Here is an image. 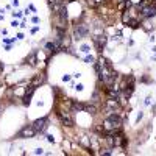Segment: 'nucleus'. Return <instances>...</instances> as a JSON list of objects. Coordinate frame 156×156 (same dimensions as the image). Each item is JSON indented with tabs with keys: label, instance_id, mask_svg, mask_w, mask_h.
<instances>
[{
	"label": "nucleus",
	"instance_id": "nucleus-1",
	"mask_svg": "<svg viewBox=\"0 0 156 156\" xmlns=\"http://www.w3.org/2000/svg\"><path fill=\"white\" fill-rule=\"evenodd\" d=\"M122 125V120L117 114H111L108 119H105L103 122V130L108 133H116V130H119Z\"/></svg>",
	"mask_w": 156,
	"mask_h": 156
},
{
	"label": "nucleus",
	"instance_id": "nucleus-2",
	"mask_svg": "<svg viewBox=\"0 0 156 156\" xmlns=\"http://www.w3.org/2000/svg\"><path fill=\"white\" fill-rule=\"evenodd\" d=\"M38 134V130H36L33 125H27V127H24L21 131H19V137L21 139H30V137H35V136Z\"/></svg>",
	"mask_w": 156,
	"mask_h": 156
},
{
	"label": "nucleus",
	"instance_id": "nucleus-3",
	"mask_svg": "<svg viewBox=\"0 0 156 156\" xmlns=\"http://www.w3.org/2000/svg\"><path fill=\"white\" fill-rule=\"evenodd\" d=\"M58 117H59V120H61V123L64 125V127H74V117H72V114L69 111L58 112Z\"/></svg>",
	"mask_w": 156,
	"mask_h": 156
},
{
	"label": "nucleus",
	"instance_id": "nucleus-4",
	"mask_svg": "<svg viewBox=\"0 0 156 156\" xmlns=\"http://www.w3.org/2000/svg\"><path fill=\"white\" fill-rule=\"evenodd\" d=\"M156 14V6L155 5H142V17L150 19Z\"/></svg>",
	"mask_w": 156,
	"mask_h": 156
},
{
	"label": "nucleus",
	"instance_id": "nucleus-5",
	"mask_svg": "<svg viewBox=\"0 0 156 156\" xmlns=\"http://www.w3.org/2000/svg\"><path fill=\"white\" fill-rule=\"evenodd\" d=\"M86 35H88V27H86V25H78V27H75V31H74L75 39H83Z\"/></svg>",
	"mask_w": 156,
	"mask_h": 156
},
{
	"label": "nucleus",
	"instance_id": "nucleus-6",
	"mask_svg": "<svg viewBox=\"0 0 156 156\" xmlns=\"http://www.w3.org/2000/svg\"><path fill=\"white\" fill-rule=\"evenodd\" d=\"M33 127L38 130V133H42V131L45 130V128L48 127V125H47V117H42V119H38V120H35Z\"/></svg>",
	"mask_w": 156,
	"mask_h": 156
},
{
	"label": "nucleus",
	"instance_id": "nucleus-7",
	"mask_svg": "<svg viewBox=\"0 0 156 156\" xmlns=\"http://www.w3.org/2000/svg\"><path fill=\"white\" fill-rule=\"evenodd\" d=\"M94 42H95L97 50L98 52H103V47L106 44V38H105V36H97V38H94Z\"/></svg>",
	"mask_w": 156,
	"mask_h": 156
},
{
	"label": "nucleus",
	"instance_id": "nucleus-8",
	"mask_svg": "<svg viewBox=\"0 0 156 156\" xmlns=\"http://www.w3.org/2000/svg\"><path fill=\"white\" fill-rule=\"evenodd\" d=\"M35 89H36V88L30 86V91L27 92L25 97H24V105H30V98H31V95H33V92H35Z\"/></svg>",
	"mask_w": 156,
	"mask_h": 156
},
{
	"label": "nucleus",
	"instance_id": "nucleus-9",
	"mask_svg": "<svg viewBox=\"0 0 156 156\" xmlns=\"http://www.w3.org/2000/svg\"><path fill=\"white\" fill-rule=\"evenodd\" d=\"M84 111L89 114H97V106L95 105H84Z\"/></svg>",
	"mask_w": 156,
	"mask_h": 156
},
{
	"label": "nucleus",
	"instance_id": "nucleus-10",
	"mask_svg": "<svg viewBox=\"0 0 156 156\" xmlns=\"http://www.w3.org/2000/svg\"><path fill=\"white\" fill-rule=\"evenodd\" d=\"M27 62H28L30 66H35L36 64V55H35V53L30 55V58H27Z\"/></svg>",
	"mask_w": 156,
	"mask_h": 156
},
{
	"label": "nucleus",
	"instance_id": "nucleus-11",
	"mask_svg": "<svg viewBox=\"0 0 156 156\" xmlns=\"http://www.w3.org/2000/svg\"><path fill=\"white\" fill-rule=\"evenodd\" d=\"M72 108H74L75 111H81V109L84 111V105L83 103H72Z\"/></svg>",
	"mask_w": 156,
	"mask_h": 156
},
{
	"label": "nucleus",
	"instance_id": "nucleus-12",
	"mask_svg": "<svg viewBox=\"0 0 156 156\" xmlns=\"http://www.w3.org/2000/svg\"><path fill=\"white\" fill-rule=\"evenodd\" d=\"M84 61L88 62V64H95V62H94V58H92V56H86Z\"/></svg>",
	"mask_w": 156,
	"mask_h": 156
},
{
	"label": "nucleus",
	"instance_id": "nucleus-13",
	"mask_svg": "<svg viewBox=\"0 0 156 156\" xmlns=\"http://www.w3.org/2000/svg\"><path fill=\"white\" fill-rule=\"evenodd\" d=\"M55 3H62V0H48V5H55Z\"/></svg>",
	"mask_w": 156,
	"mask_h": 156
},
{
	"label": "nucleus",
	"instance_id": "nucleus-14",
	"mask_svg": "<svg viewBox=\"0 0 156 156\" xmlns=\"http://www.w3.org/2000/svg\"><path fill=\"white\" fill-rule=\"evenodd\" d=\"M81 52L88 53V52H89V47H88V45H81Z\"/></svg>",
	"mask_w": 156,
	"mask_h": 156
},
{
	"label": "nucleus",
	"instance_id": "nucleus-15",
	"mask_svg": "<svg viewBox=\"0 0 156 156\" xmlns=\"http://www.w3.org/2000/svg\"><path fill=\"white\" fill-rule=\"evenodd\" d=\"M42 153H44V151H42V150H41V148H36V151H35V155H42Z\"/></svg>",
	"mask_w": 156,
	"mask_h": 156
},
{
	"label": "nucleus",
	"instance_id": "nucleus-16",
	"mask_svg": "<svg viewBox=\"0 0 156 156\" xmlns=\"http://www.w3.org/2000/svg\"><path fill=\"white\" fill-rule=\"evenodd\" d=\"M47 141H48V142H55V139H53V136L48 134V136H47Z\"/></svg>",
	"mask_w": 156,
	"mask_h": 156
},
{
	"label": "nucleus",
	"instance_id": "nucleus-17",
	"mask_svg": "<svg viewBox=\"0 0 156 156\" xmlns=\"http://www.w3.org/2000/svg\"><path fill=\"white\" fill-rule=\"evenodd\" d=\"M75 88H77V91H83V84H77Z\"/></svg>",
	"mask_w": 156,
	"mask_h": 156
},
{
	"label": "nucleus",
	"instance_id": "nucleus-18",
	"mask_svg": "<svg viewBox=\"0 0 156 156\" xmlns=\"http://www.w3.org/2000/svg\"><path fill=\"white\" fill-rule=\"evenodd\" d=\"M62 80H64V81H69V80H70V77H69V75H64V77H62Z\"/></svg>",
	"mask_w": 156,
	"mask_h": 156
},
{
	"label": "nucleus",
	"instance_id": "nucleus-19",
	"mask_svg": "<svg viewBox=\"0 0 156 156\" xmlns=\"http://www.w3.org/2000/svg\"><path fill=\"white\" fill-rule=\"evenodd\" d=\"M103 0H94V3H102Z\"/></svg>",
	"mask_w": 156,
	"mask_h": 156
}]
</instances>
